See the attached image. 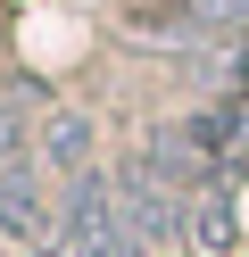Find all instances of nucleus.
Here are the masks:
<instances>
[{"label": "nucleus", "mask_w": 249, "mask_h": 257, "mask_svg": "<svg viewBox=\"0 0 249 257\" xmlns=\"http://www.w3.org/2000/svg\"><path fill=\"white\" fill-rule=\"evenodd\" d=\"M191 17L208 34H249V0H191Z\"/></svg>", "instance_id": "4"}, {"label": "nucleus", "mask_w": 249, "mask_h": 257, "mask_svg": "<svg viewBox=\"0 0 249 257\" xmlns=\"http://www.w3.org/2000/svg\"><path fill=\"white\" fill-rule=\"evenodd\" d=\"M58 232H66V249L75 257H133L125 249V216H116V183L108 174H75L66 183V199H58Z\"/></svg>", "instance_id": "1"}, {"label": "nucleus", "mask_w": 249, "mask_h": 257, "mask_svg": "<svg viewBox=\"0 0 249 257\" xmlns=\"http://www.w3.org/2000/svg\"><path fill=\"white\" fill-rule=\"evenodd\" d=\"M9 166H17V116L0 108V174H9Z\"/></svg>", "instance_id": "5"}, {"label": "nucleus", "mask_w": 249, "mask_h": 257, "mask_svg": "<svg viewBox=\"0 0 249 257\" xmlns=\"http://www.w3.org/2000/svg\"><path fill=\"white\" fill-rule=\"evenodd\" d=\"M33 216H42V207H33V174L9 166L0 174V224H9V232H33Z\"/></svg>", "instance_id": "2"}, {"label": "nucleus", "mask_w": 249, "mask_h": 257, "mask_svg": "<svg viewBox=\"0 0 249 257\" xmlns=\"http://www.w3.org/2000/svg\"><path fill=\"white\" fill-rule=\"evenodd\" d=\"M83 150H92V124H83V116H58V124H50V166L92 174V166H83Z\"/></svg>", "instance_id": "3"}]
</instances>
